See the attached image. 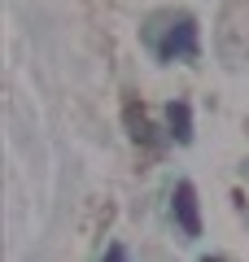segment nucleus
Returning <instances> with one entry per match:
<instances>
[{"mask_svg": "<svg viewBox=\"0 0 249 262\" xmlns=\"http://www.w3.org/2000/svg\"><path fill=\"white\" fill-rule=\"evenodd\" d=\"M144 44L157 53V61H193L197 57V22L188 13L162 18L144 31Z\"/></svg>", "mask_w": 249, "mask_h": 262, "instance_id": "nucleus-1", "label": "nucleus"}, {"mask_svg": "<svg viewBox=\"0 0 249 262\" xmlns=\"http://www.w3.org/2000/svg\"><path fill=\"white\" fill-rule=\"evenodd\" d=\"M171 214H175L179 232H184L188 241H197V236H201V219H197V192H193V184H179V188H175V196H171Z\"/></svg>", "mask_w": 249, "mask_h": 262, "instance_id": "nucleus-2", "label": "nucleus"}, {"mask_svg": "<svg viewBox=\"0 0 249 262\" xmlns=\"http://www.w3.org/2000/svg\"><path fill=\"white\" fill-rule=\"evenodd\" d=\"M166 122H171V136H175L179 144L193 140V110H188L184 101H171V105H166Z\"/></svg>", "mask_w": 249, "mask_h": 262, "instance_id": "nucleus-3", "label": "nucleus"}]
</instances>
